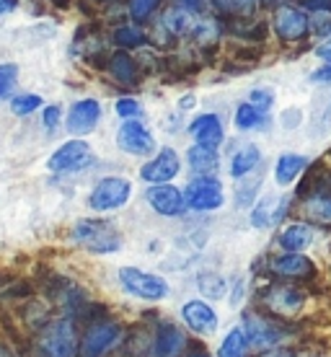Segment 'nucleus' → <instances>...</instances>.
I'll list each match as a JSON object with an SVG mask.
<instances>
[{
  "label": "nucleus",
  "instance_id": "obj_1",
  "mask_svg": "<svg viewBox=\"0 0 331 357\" xmlns=\"http://www.w3.org/2000/svg\"><path fill=\"white\" fill-rule=\"evenodd\" d=\"M259 303L267 308V316L279 319V321H293L308 305V293L303 285L298 282H269L267 287H261Z\"/></svg>",
  "mask_w": 331,
  "mask_h": 357
},
{
  "label": "nucleus",
  "instance_id": "obj_2",
  "mask_svg": "<svg viewBox=\"0 0 331 357\" xmlns=\"http://www.w3.org/2000/svg\"><path fill=\"white\" fill-rule=\"evenodd\" d=\"M70 238L83 251H91V254H116L122 249V236L109 220H101V218H81L78 223L72 225Z\"/></svg>",
  "mask_w": 331,
  "mask_h": 357
},
{
  "label": "nucleus",
  "instance_id": "obj_3",
  "mask_svg": "<svg viewBox=\"0 0 331 357\" xmlns=\"http://www.w3.org/2000/svg\"><path fill=\"white\" fill-rule=\"evenodd\" d=\"M243 331H246V340H249L251 349H259V352H267V349L282 347V342L287 340V324L279 321V319H272L267 313H256V311H246L243 313Z\"/></svg>",
  "mask_w": 331,
  "mask_h": 357
},
{
  "label": "nucleus",
  "instance_id": "obj_4",
  "mask_svg": "<svg viewBox=\"0 0 331 357\" xmlns=\"http://www.w3.org/2000/svg\"><path fill=\"white\" fill-rule=\"evenodd\" d=\"M78 344L81 340L70 319H54L36 337L39 357H78Z\"/></svg>",
  "mask_w": 331,
  "mask_h": 357
},
{
  "label": "nucleus",
  "instance_id": "obj_5",
  "mask_svg": "<svg viewBox=\"0 0 331 357\" xmlns=\"http://www.w3.org/2000/svg\"><path fill=\"white\" fill-rule=\"evenodd\" d=\"M267 275L279 282H314L318 277V267L311 257L293 254V251H279L267 259Z\"/></svg>",
  "mask_w": 331,
  "mask_h": 357
},
{
  "label": "nucleus",
  "instance_id": "obj_6",
  "mask_svg": "<svg viewBox=\"0 0 331 357\" xmlns=\"http://www.w3.org/2000/svg\"><path fill=\"white\" fill-rule=\"evenodd\" d=\"M119 285L125 287V293H130L137 301H148V303H158L169 298V282L163 277L145 272L137 267H122L119 269Z\"/></svg>",
  "mask_w": 331,
  "mask_h": 357
},
{
  "label": "nucleus",
  "instance_id": "obj_7",
  "mask_svg": "<svg viewBox=\"0 0 331 357\" xmlns=\"http://www.w3.org/2000/svg\"><path fill=\"white\" fill-rule=\"evenodd\" d=\"M132 197V181L125 176H107L96 181V187L91 189L88 205L96 213H109V210H119L125 207Z\"/></svg>",
  "mask_w": 331,
  "mask_h": 357
},
{
  "label": "nucleus",
  "instance_id": "obj_8",
  "mask_svg": "<svg viewBox=\"0 0 331 357\" xmlns=\"http://www.w3.org/2000/svg\"><path fill=\"white\" fill-rule=\"evenodd\" d=\"M298 213L303 215L305 223L331 228V187L316 184L308 192L298 195Z\"/></svg>",
  "mask_w": 331,
  "mask_h": 357
},
{
  "label": "nucleus",
  "instance_id": "obj_9",
  "mask_svg": "<svg viewBox=\"0 0 331 357\" xmlns=\"http://www.w3.org/2000/svg\"><path fill=\"white\" fill-rule=\"evenodd\" d=\"M272 26H275V34L282 42H300V39H305V36L311 34L308 10L303 6H293V3H285V6L275 8Z\"/></svg>",
  "mask_w": 331,
  "mask_h": 357
},
{
  "label": "nucleus",
  "instance_id": "obj_10",
  "mask_svg": "<svg viewBox=\"0 0 331 357\" xmlns=\"http://www.w3.org/2000/svg\"><path fill=\"white\" fill-rule=\"evenodd\" d=\"M184 199H187V207L199 210V213L217 210V207H223V202H225L223 184H220L215 176L192 178L187 184V189H184Z\"/></svg>",
  "mask_w": 331,
  "mask_h": 357
},
{
  "label": "nucleus",
  "instance_id": "obj_11",
  "mask_svg": "<svg viewBox=\"0 0 331 357\" xmlns=\"http://www.w3.org/2000/svg\"><path fill=\"white\" fill-rule=\"evenodd\" d=\"M93 163V151H91V145L81 137H75V140H68L63 143L57 151L49 155V171L54 174H72V171H81L86 166Z\"/></svg>",
  "mask_w": 331,
  "mask_h": 357
},
{
  "label": "nucleus",
  "instance_id": "obj_12",
  "mask_svg": "<svg viewBox=\"0 0 331 357\" xmlns=\"http://www.w3.org/2000/svg\"><path fill=\"white\" fill-rule=\"evenodd\" d=\"M122 340V326L114 321L93 324L86 334H83L81 344H78V357H104L107 352L119 344Z\"/></svg>",
  "mask_w": 331,
  "mask_h": 357
},
{
  "label": "nucleus",
  "instance_id": "obj_13",
  "mask_svg": "<svg viewBox=\"0 0 331 357\" xmlns=\"http://www.w3.org/2000/svg\"><path fill=\"white\" fill-rule=\"evenodd\" d=\"M116 145L130 155H151L155 151V137L140 119H127L116 132Z\"/></svg>",
  "mask_w": 331,
  "mask_h": 357
},
{
  "label": "nucleus",
  "instance_id": "obj_14",
  "mask_svg": "<svg viewBox=\"0 0 331 357\" xmlns=\"http://www.w3.org/2000/svg\"><path fill=\"white\" fill-rule=\"evenodd\" d=\"M145 199L163 218H179V215L187 213L184 192L176 189L174 184H151V187L145 189Z\"/></svg>",
  "mask_w": 331,
  "mask_h": 357
},
{
  "label": "nucleus",
  "instance_id": "obj_15",
  "mask_svg": "<svg viewBox=\"0 0 331 357\" xmlns=\"http://www.w3.org/2000/svg\"><path fill=\"white\" fill-rule=\"evenodd\" d=\"M181 171V158L174 148H163L158 155H153L151 161L143 163L140 178L151 184H169L171 178H176Z\"/></svg>",
  "mask_w": 331,
  "mask_h": 357
},
{
  "label": "nucleus",
  "instance_id": "obj_16",
  "mask_svg": "<svg viewBox=\"0 0 331 357\" xmlns=\"http://www.w3.org/2000/svg\"><path fill=\"white\" fill-rule=\"evenodd\" d=\"M287 210H290V197L287 195H269V197H261L259 202H254L249 220H251L254 228L267 231V228H275V225L285 218Z\"/></svg>",
  "mask_w": 331,
  "mask_h": 357
},
{
  "label": "nucleus",
  "instance_id": "obj_17",
  "mask_svg": "<svg viewBox=\"0 0 331 357\" xmlns=\"http://www.w3.org/2000/svg\"><path fill=\"white\" fill-rule=\"evenodd\" d=\"M101 119V104L96 98H81V101H75L68 112V132L75 135V137H86L88 132L96 130Z\"/></svg>",
  "mask_w": 331,
  "mask_h": 357
},
{
  "label": "nucleus",
  "instance_id": "obj_18",
  "mask_svg": "<svg viewBox=\"0 0 331 357\" xmlns=\"http://www.w3.org/2000/svg\"><path fill=\"white\" fill-rule=\"evenodd\" d=\"M181 319H184L189 329L197 331V334H205V337L215 334L217 324H220L215 308L207 301H189V303H184L181 305Z\"/></svg>",
  "mask_w": 331,
  "mask_h": 357
},
{
  "label": "nucleus",
  "instance_id": "obj_19",
  "mask_svg": "<svg viewBox=\"0 0 331 357\" xmlns=\"http://www.w3.org/2000/svg\"><path fill=\"white\" fill-rule=\"evenodd\" d=\"M187 132L194 137V145H205V148H217L225 140L223 122L217 114H199L189 122Z\"/></svg>",
  "mask_w": 331,
  "mask_h": 357
},
{
  "label": "nucleus",
  "instance_id": "obj_20",
  "mask_svg": "<svg viewBox=\"0 0 331 357\" xmlns=\"http://www.w3.org/2000/svg\"><path fill=\"white\" fill-rule=\"evenodd\" d=\"M314 225L305 223V220H295V223H287L277 236V246L282 251H293V254H305V251L314 246Z\"/></svg>",
  "mask_w": 331,
  "mask_h": 357
},
{
  "label": "nucleus",
  "instance_id": "obj_21",
  "mask_svg": "<svg viewBox=\"0 0 331 357\" xmlns=\"http://www.w3.org/2000/svg\"><path fill=\"white\" fill-rule=\"evenodd\" d=\"M187 347V334L176 324H161L153 344V357H179Z\"/></svg>",
  "mask_w": 331,
  "mask_h": 357
},
{
  "label": "nucleus",
  "instance_id": "obj_22",
  "mask_svg": "<svg viewBox=\"0 0 331 357\" xmlns=\"http://www.w3.org/2000/svg\"><path fill=\"white\" fill-rule=\"evenodd\" d=\"M308 166H311V158L303 153H282L275 161V181L279 187H290L308 171Z\"/></svg>",
  "mask_w": 331,
  "mask_h": 357
},
{
  "label": "nucleus",
  "instance_id": "obj_23",
  "mask_svg": "<svg viewBox=\"0 0 331 357\" xmlns=\"http://www.w3.org/2000/svg\"><path fill=\"white\" fill-rule=\"evenodd\" d=\"M199 21L194 16V10L184 8V6H171V8L163 10L161 16V26L166 29V34L171 36H187L194 31Z\"/></svg>",
  "mask_w": 331,
  "mask_h": 357
},
{
  "label": "nucleus",
  "instance_id": "obj_24",
  "mask_svg": "<svg viewBox=\"0 0 331 357\" xmlns=\"http://www.w3.org/2000/svg\"><path fill=\"white\" fill-rule=\"evenodd\" d=\"M187 163L197 176H215L217 166H220V155H217V148L192 145L187 151Z\"/></svg>",
  "mask_w": 331,
  "mask_h": 357
},
{
  "label": "nucleus",
  "instance_id": "obj_25",
  "mask_svg": "<svg viewBox=\"0 0 331 357\" xmlns=\"http://www.w3.org/2000/svg\"><path fill=\"white\" fill-rule=\"evenodd\" d=\"M261 163V151H259V145H241L238 151L233 153V158H231V176L233 178H246L249 174H254L256 171V166Z\"/></svg>",
  "mask_w": 331,
  "mask_h": 357
},
{
  "label": "nucleus",
  "instance_id": "obj_26",
  "mask_svg": "<svg viewBox=\"0 0 331 357\" xmlns=\"http://www.w3.org/2000/svg\"><path fill=\"white\" fill-rule=\"evenodd\" d=\"M236 127L241 130V132H251V130H259V127H267L269 122V112L267 109H259L249 104V101H243L241 107L236 109Z\"/></svg>",
  "mask_w": 331,
  "mask_h": 357
},
{
  "label": "nucleus",
  "instance_id": "obj_27",
  "mask_svg": "<svg viewBox=\"0 0 331 357\" xmlns=\"http://www.w3.org/2000/svg\"><path fill=\"white\" fill-rule=\"evenodd\" d=\"M109 73H111V78H116L122 86H134L137 78H140L137 65H134V60L127 52L111 54V60H109Z\"/></svg>",
  "mask_w": 331,
  "mask_h": 357
},
{
  "label": "nucleus",
  "instance_id": "obj_28",
  "mask_svg": "<svg viewBox=\"0 0 331 357\" xmlns=\"http://www.w3.org/2000/svg\"><path fill=\"white\" fill-rule=\"evenodd\" d=\"M249 340H246V331L243 326H233L228 334H225V340L220 342V347H217V357H246L249 355Z\"/></svg>",
  "mask_w": 331,
  "mask_h": 357
},
{
  "label": "nucleus",
  "instance_id": "obj_29",
  "mask_svg": "<svg viewBox=\"0 0 331 357\" xmlns=\"http://www.w3.org/2000/svg\"><path fill=\"white\" fill-rule=\"evenodd\" d=\"M213 6H215L220 13H225V16L249 18V16H254L259 0H213Z\"/></svg>",
  "mask_w": 331,
  "mask_h": 357
},
{
  "label": "nucleus",
  "instance_id": "obj_30",
  "mask_svg": "<svg viewBox=\"0 0 331 357\" xmlns=\"http://www.w3.org/2000/svg\"><path fill=\"white\" fill-rule=\"evenodd\" d=\"M197 285H199V293L205 295V298H210V301H220V298H225V293H228V280L215 275V272L202 275L197 280Z\"/></svg>",
  "mask_w": 331,
  "mask_h": 357
},
{
  "label": "nucleus",
  "instance_id": "obj_31",
  "mask_svg": "<svg viewBox=\"0 0 331 357\" xmlns=\"http://www.w3.org/2000/svg\"><path fill=\"white\" fill-rule=\"evenodd\" d=\"M16 89H18V65L0 63V101L16 96Z\"/></svg>",
  "mask_w": 331,
  "mask_h": 357
},
{
  "label": "nucleus",
  "instance_id": "obj_32",
  "mask_svg": "<svg viewBox=\"0 0 331 357\" xmlns=\"http://www.w3.org/2000/svg\"><path fill=\"white\" fill-rule=\"evenodd\" d=\"M36 109H42V96H36V93H16L10 98V112L16 116L34 114Z\"/></svg>",
  "mask_w": 331,
  "mask_h": 357
},
{
  "label": "nucleus",
  "instance_id": "obj_33",
  "mask_svg": "<svg viewBox=\"0 0 331 357\" xmlns=\"http://www.w3.org/2000/svg\"><path fill=\"white\" fill-rule=\"evenodd\" d=\"M114 42L119 47H125V50H134V47H140L145 42V34H143V29H137V26H119L114 31Z\"/></svg>",
  "mask_w": 331,
  "mask_h": 357
},
{
  "label": "nucleus",
  "instance_id": "obj_34",
  "mask_svg": "<svg viewBox=\"0 0 331 357\" xmlns=\"http://www.w3.org/2000/svg\"><path fill=\"white\" fill-rule=\"evenodd\" d=\"M261 174H256V176L251 178V184L246 181V184H238V189H236V205L238 207H249L256 202V192H259L261 187Z\"/></svg>",
  "mask_w": 331,
  "mask_h": 357
},
{
  "label": "nucleus",
  "instance_id": "obj_35",
  "mask_svg": "<svg viewBox=\"0 0 331 357\" xmlns=\"http://www.w3.org/2000/svg\"><path fill=\"white\" fill-rule=\"evenodd\" d=\"M155 8H158V0H130V16H132V21H137V24L148 21Z\"/></svg>",
  "mask_w": 331,
  "mask_h": 357
},
{
  "label": "nucleus",
  "instance_id": "obj_36",
  "mask_svg": "<svg viewBox=\"0 0 331 357\" xmlns=\"http://www.w3.org/2000/svg\"><path fill=\"white\" fill-rule=\"evenodd\" d=\"M116 114L122 116V119H140L143 116V107H140V101L137 98H132V96H125V98H119L116 101Z\"/></svg>",
  "mask_w": 331,
  "mask_h": 357
},
{
  "label": "nucleus",
  "instance_id": "obj_37",
  "mask_svg": "<svg viewBox=\"0 0 331 357\" xmlns=\"http://www.w3.org/2000/svg\"><path fill=\"white\" fill-rule=\"evenodd\" d=\"M308 24H311V34H321L326 39L331 34V10L308 13Z\"/></svg>",
  "mask_w": 331,
  "mask_h": 357
},
{
  "label": "nucleus",
  "instance_id": "obj_38",
  "mask_svg": "<svg viewBox=\"0 0 331 357\" xmlns=\"http://www.w3.org/2000/svg\"><path fill=\"white\" fill-rule=\"evenodd\" d=\"M192 34L197 36V42H202V45H213L217 36H220V29H217V24L207 21V24H197Z\"/></svg>",
  "mask_w": 331,
  "mask_h": 357
},
{
  "label": "nucleus",
  "instance_id": "obj_39",
  "mask_svg": "<svg viewBox=\"0 0 331 357\" xmlns=\"http://www.w3.org/2000/svg\"><path fill=\"white\" fill-rule=\"evenodd\" d=\"M249 104H254V107H259V109H267L275 104V91L272 89H254L251 91V96H249Z\"/></svg>",
  "mask_w": 331,
  "mask_h": 357
},
{
  "label": "nucleus",
  "instance_id": "obj_40",
  "mask_svg": "<svg viewBox=\"0 0 331 357\" xmlns=\"http://www.w3.org/2000/svg\"><path fill=\"white\" fill-rule=\"evenodd\" d=\"M60 119H63V109H60V107H54V104H49V107L42 109V125H45L47 130H54Z\"/></svg>",
  "mask_w": 331,
  "mask_h": 357
},
{
  "label": "nucleus",
  "instance_id": "obj_41",
  "mask_svg": "<svg viewBox=\"0 0 331 357\" xmlns=\"http://www.w3.org/2000/svg\"><path fill=\"white\" fill-rule=\"evenodd\" d=\"M311 83H331V63H321V68H316L311 73Z\"/></svg>",
  "mask_w": 331,
  "mask_h": 357
},
{
  "label": "nucleus",
  "instance_id": "obj_42",
  "mask_svg": "<svg viewBox=\"0 0 331 357\" xmlns=\"http://www.w3.org/2000/svg\"><path fill=\"white\" fill-rule=\"evenodd\" d=\"M259 357H300V355L293 347H275V349H267V352H259Z\"/></svg>",
  "mask_w": 331,
  "mask_h": 357
},
{
  "label": "nucleus",
  "instance_id": "obj_43",
  "mask_svg": "<svg viewBox=\"0 0 331 357\" xmlns=\"http://www.w3.org/2000/svg\"><path fill=\"white\" fill-rule=\"evenodd\" d=\"M316 57H318L321 63H331V34L323 39L321 45L316 47Z\"/></svg>",
  "mask_w": 331,
  "mask_h": 357
},
{
  "label": "nucleus",
  "instance_id": "obj_44",
  "mask_svg": "<svg viewBox=\"0 0 331 357\" xmlns=\"http://www.w3.org/2000/svg\"><path fill=\"white\" fill-rule=\"evenodd\" d=\"M303 8L308 13H318V10H331V0H305Z\"/></svg>",
  "mask_w": 331,
  "mask_h": 357
},
{
  "label": "nucleus",
  "instance_id": "obj_45",
  "mask_svg": "<svg viewBox=\"0 0 331 357\" xmlns=\"http://www.w3.org/2000/svg\"><path fill=\"white\" fill-rule=\"evenodd\" d=\"M18 8V0H0V16H8Z\"/></svg>",
  "mask_w": 331,
  "mask_h": 357
},
{
  "label": "nucleus",
  "instance_id": "obj_46",
  "mask_svg": "<svg viewBox=\"0 0 331 357\" xmlns=\"http://www.w3.org/2000/svg\"><path fill=\"white\" fill-rule=\"evenodd\" d=\"M176 6H184L189 10H199L205 6V0H176Z\"/></svg>",
  "mask_w": 331,
  "mask_h": 357
},
{
  "label": "nucleus",
  "instance_id": "obj_47",
  "mask_svg": "<svg viewBox=\"0 0 331 357\" xmlns=\"http://www.w3.org/2000/svg\"><path fill=\"white\" fill-rule=\"evenodd\" d=\"M179 107L181 109H192V107H194V96H184L179 101Z\"/></svg>",
  "mask_w": 331,
  "mask_h": 357
},
{
  "label": "nucleus",
  "instance_id": "obj_48",
  "mask_svg": "<svg viewBox=\"0 0 331 357\" xmlns=\"http://www.w3.org/2000/svg\"><path fill=\"white\" fill-rule=\"evenodd\" d=\"M264 6H272V8H279V6H285L287 0H261Z\"/></svg>",
  "mask_w": 331,
  "mask_h": 357
},
{
  "label": "nucleus",
  "instance_id": "obj_49",
  "mask_svg": "<svg viewBox=\"0 0 331 357\" xmlns=\"http://www.w3.org/2000/svg\"><path fill=\"white\" fill-rule=\"evenodd\" d=\"M0 357H16V355H13V352L6 347V344H0Z\"/></svg>",
  "mask_w": 331,
  "mask_h": 357
},
{
  "label": "nucleus",
  "instance_id": "obj_50",
  "mask_svg": "<svg viewBox=\"0 0 331 357\" xmlns=\"http://www.w3.org/2000/svg\"><path fill=\"white\" fill-rule=\"evenodd\" d=\"M189 357H210L207 352H194V355H189Z\"/></svg>",
  "mask_w": 331,
  "mask_h": 357
}]
</instances>
